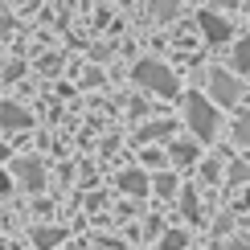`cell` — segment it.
Here are the masks:
<instances>
[{
	"label": "cell",
	"mask_w": 250,
	"mask_h": 250,
	"mask_svg": "<svg viewBox=\"0 0 250 250\" xmlns=\"http://www.w3.org/2000/svg\"><path fill=\"white\" fill-rule=\"evenodd\" d=\"M185 119H189V131H193V140L197 144H205V140H213L217 127H222V115H217V103L213 99H205V95H185Z\"/></svg>",
	"instance_id": "obj_1"
},
{
	"label": "cell",
	"mask_w": 250,
	"mask_h": 250,
	"mask_svg": "<svg viewBox=\"0 0 250 250\" xmlns=\"http://www.w3.org/2000/svg\"><path fill=\"white\" fill-rule=\"evenodd\" d=\"M135 82L140 86H148V90H156V95H164V99H172L176 90H181V82H176V74L164 62H156V58H144V62H135Z\"/></svg>",
	"instance_id": "obj_2"
},
{
	"label": "cell",
	"mask_w": 250,
	"mask_h": 250,
	"mask_svg": "<svg viewBox=\"0 0 250 250\" xmlns=\"http://www.w3.org/2000/svg\"><path fill=\"white\" fill-rule=\"evenodd\" d=\"M209 95L217 107H234L238 99H242V82H238L230 70H213L209 74Z\"/></svg>",
	"instance_id": "obj_3"
},
{
	"label": "cell",
	"mask_w": 250,
	"mask_h": 250,
	"mask_svg": "<svg viewBox=\"0 0 250 250\" xmlns=\"http://www.w3.org/2000/svg\"><path fill=\"white\" fill-rule=\"evenodd\" d=\"M197 25H201V33H205V41H213V45H222V41H230V21L226 17H217V13H201L197 17Z\"/></svg>",
	"instance_id": "obj_4"
},
{
	"label": "cell",
	"mask_w": 250,
	"mask_h": 250,
	"mask_svg": "<svg viewBox=\"0 0 250 250\" xmlns=\"http://www.w3.org/2000/svg\"><path fill=\"white\" fill-rule=\"evenodd\" d=\"M17 176H21V185H25V189H41V181H45L37 160H17Z\"/></svg>",
	"instance_id": "obj_5"
},
{
	"label": "cell",
	"mask_w": 250,
	"mask_h": 250,
	"mask_svg": "<svg viewBox=\"0 0 250 250\" xmlns=\"http://www.w3.org/2000/svg\"><path fill=\"white\" fill-rule=\"evenodd\" d=\"M168 156H172L176 164L197 160V140H168Z\"/></svg>",
	"instance_id": "obj_6"
},
{
	"label": "cell",
	"mask_w": 250,
	"mask_h": 250,
	"mask_svg": "<svg viewBox=\"0 0 250 250\" xmlns=\"http://www.w3.org/2000/svg\"><path fill=\"white\" fill-rule=\"evenodd\" d=\"M0 123L4 127H29V111L13 107V103H0Z\"/></svg>",
	"instance_id": "obj_7"
},
{
	"label": "cell",
	"mask_w": 250,
	"mask_h": 250,
	"mask_svg": "<svg viewBox=\"0 0 250 250\" xmlns=\"http://www.w3.org/2000/svg\"><path fill=\"white\" fill-rule=\"evenodd\" d=\"M119 185H123V193H148V176H144V172H123L119 176Z\"/></svg>",
	"instance_id": "obj_8"
},
{
	"label": "cell",
	"mask_w": 250,
	"mask_h": 250,
	"mask_svg": "<svg viewBox=\"0 0 250 250\" xmlns=\"http://www.w3.org/2000/svg\"><path fill=\"white\" fill-rule=\"evenodd\" d=\"M234 70H238V74H250V37L238 41V49H234Z\"/></svg>",
	"instance_id": "obj_9"
},
{
	"label": "cell",
	"mask_w": 250,
	"mask_h": 250,
	"mask_svg": "<svg viewBox=\"0 0 250 250\" xmlns=\"http://www.w3.org/2000/svg\"><path fill=\"white\" fill-rule=\"evenodd\" d=\"M156 193H160V197H172V193H176V172H160V176H156Z\"/></svg>",
	"instance_id": "obj_10"
},
{
	"label": "cell",
	"mask_w": 250,
	"mask_h": 250,
	"mask_svg": "<svg viewBox=\"0 0 250 250\" xmlns=\"http://www.w3.org/2000/svg\"><path fill=\"white\" fill-rule=\"evenodd\" d=\"M234 140L250 148V111H246V115H238V123H234Z\"/></svg>",
	"instance_id": "obj_11"
},
{
	"label": "cell",
	"mask_w": 250,
	"mask_h": 250,
	"mask_svg": "<svg viewBox=\"0 0 250 250\" xmlns=\"http://www.w3.org/2000/svg\"><path fill=\"white\" fill-rule=\"evenodd\" d=\"M152 13L160 21H172L176 17V0H152Z\"/></svg>",
	"instance_id": "obj_12"
},
{
	"label": "cell",
	"mask_w": 250,
	"mask_h": 250,
	"mask_svg": "<svg viewBox=\"0 0 250 250\" xmlns=\"http://www.w3.org/2000/svg\"><path fill=\"white\" fill-rule=\"evenodd\" d=\"M58 238H62L58 230H37V246H41V250H49V246H58Z\"/></svg>",
	"instance_id": "obj_13"
},
{
	"label": "cell",
	"mask_w": 250,
	"mask_h": 250,
	"mask_svg": "<svg viewBox=\"0 0 250 250\" xmlns=\"http://www.w3.org/2000/svg\"><path fill=\"white\" fill-rule=\"evenodd\" d=\"M172 127H168V123H152V127H144L140 131V140H156V135H168Z\"/></svg>",
	"instance_id": "obj_14"
},
{
	"label": "cell",
	"mask_w": 250,
	"mask_h": 250,
	"mask_svg": "<svg viewBox=\"0 0 250 250\" xmlns=\"http://www.w3.org/2000/svg\"><path fill=\"white\" fill-rule=\"evenodd\" d=\"M217 250H250V242H246V238H230V242H222Z\"/></svg>",
	"instance_id": "obj_15"
},
{
	"label": "cell",
	"mask_w": 250,
	"mask_h": 250,
	"mask_svg": "<svg viewBox=\"0 0 250 250\" xmlns=\"http://www.w3.org/2000/svg\"><path fill=\"white\" fill-rule=\"evenodd\" d=\"M164 250H185V234H168V242H164Z\"/></svg>",
	"instance_id": "obj_16"
},
{
	"label": "cell",
	"mask_w": 250,
	"mask_h": 250,
	"mask_svg": "<svg viewBox=\"0 0 250 250\" xmlns=\"http://www.w3.org/2000/svg\"><path fill=\"white\" fill-rule=\"evenodd\" d=\"M185 213H189V217H201V209H197V197H193V193L185 197Z\"/></svg>",
	"instance_id": "obj_17"
},
{
	"label": "cell",
	"mask_w": 250,
	"mask_h": 250,
	"mask_svg": "<svg viewBox=\"0 0 250 250\" xmlns=\"http://www.w3.org/2000/svg\"><path fill=\"white\" fill-rule=\"evenodd\" d=\"M217 8H238V0H213Z\"/></svg>",
	"instance_id": "obj_18"
},
{
	"label": "cell",
	"mask_w": 250,
	"mask_h": 250,
	"mask_svg": "<svg viewBox=\"0 0 250 250\" xmlns=\"http://www.w3.org/2000/svg\"><path fill=\"white\" fill-rule=\"evenodd\" d=\"M8 25H13V21H8V17H0V37L8 33Z\"/></svg>",
	"instance_id": "obj_19"
}]
</instances>
